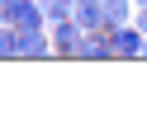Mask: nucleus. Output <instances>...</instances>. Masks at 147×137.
<instances>
[{
    "label": "nucleus",
    "instance_id": "4",
    "mask_svg": "<svg viewBox=\"0 0 147 137\" xmlns=\"http://www.w3.org/2000/svg\"><path fill=\"white\" fill-rule=\"evenodd\" d=\"M71 19H76L86 33H95V29H105V5H100V0H76Z\"/></svg>",
    "mask_w": 147,
    "mask_h": 137
},
{
    "label": "nucleus",
    "instance_id": "1",
    "mask_svg": "<svg viewBox=\"0 0 147 137\" xmlns=\"http://www.w3.org/2000/svg\"><path fill=\"white\" fill-rule=\"evenodd\" d=\"M48 33H52V47H57V57L62 61H71V57H81V43H86V29H81L76 19H52L48 24Z\"/></svg>",
    "mask_w": 147,
    "mask_h": 137
},
{
    "label": "nucleus",
    "instance_id": "3",
    "mask_svg": "<svg viewBox=\"0 0 147 137\" xmlns=\"http://www.w3.org/2000/svg\"><path fill=\"white\" fill-rule=\"evenodd\" d=\"M109 33H114V52H119V57H142L147 33L138 29V24H119V29H109Z\"/></svg>",
    "mask_w": 147,
    "mask_h": 137
},
{
    "label": "nucleus",
    "instance_id": "6",
    "mask_svg": "<svg viewBox=\"0 0 147 137\" xmlns=\"http://www.w3.org/2000/svg\"><path fill=\"white\" fill-rule=\"evenodd\" d=\"M43 5V14H48V19H67L71 10H76V0H38Z\"/></svg>",
    "mask_w": 147,
    "mask_h": 137
},
{
    "label": "nucleus",
    "instance_id": "8",
    "mask_svg": "<svg viewBox=\"0 0 147 137\" xmlns=\"http://www.w3.org/2000/svg\"><path fill=\"white\" fill-rule=\"evenodd\" d=\"M142 57H147V47H142Z\"/></svg>",
    "mask_w": 147,
    "mask_h": 137
},
{
    "label": "nucleus",
    "instance_id": "5",
    "mask_svg": "<svg viewBox=\"0 0 147 137\" xmlns=\"http://www.w3.org/2000/svg\"><path fill=\"white\" fill-rule=\"evenodd\" d=\"M100 5H105V29L133 24V14H138V5H133V0H100Z\"/></svg>",
    "mask_w": 147,
    "mask_h": 137
},
{
    "label": "nucleus",
    "instance_id": "7",
    "mask_svg": "<svg viewBox=\"0 0 147 137\" xmlns=\"http://www.w3.org/2000/svg\"><path fill=\"white\" fill-rule=\"evenodd\" d=\"M133 24H138V29L147 33V10H138V14H133Z\"/></svg>",
    "mask_w": 147,
    "mask_h": 137
},
{
    "label": "nucleus",
    "instance_id": "2",
    "mask_svg": "<svg viewBox=\"0 0 147 137\" xmlns=\"http://www.w3.org/2000/svg\"><path fill=\"white\" fill-rule=\"evenodd\" d=\"M119 52H114V33L109 29H95V33H86V43H81V61H114Z\"/></svg>",
    "mask_w": 147,
    "mask_h": 137
}]
</instances>
